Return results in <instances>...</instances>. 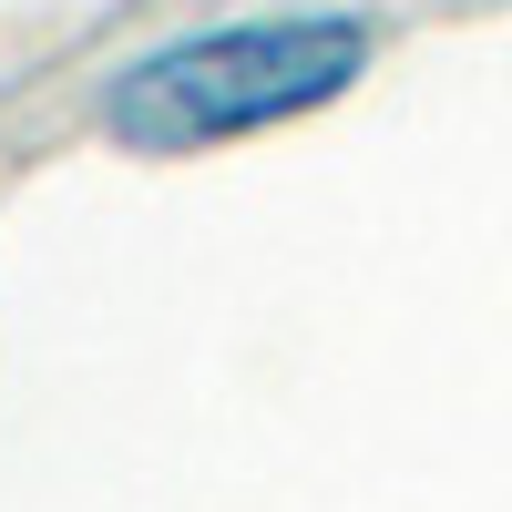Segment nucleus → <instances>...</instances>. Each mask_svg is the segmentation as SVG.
Listing matches in <instances>:
<instances>
[{
    "label": "nucleus",
    "mask_w": 512,
    "mask_h": 512,
    "mask_svg": "<svg viewBox=\"0 0 512 512\" xmlns=\"http://www.w3.org/2000/svg\"><path fill=\"white\" fill-rule=\"evenodd\" d=\"M379 31L359 11H277V21H216L164 52L123 62L103 82V134L123 154H205L236 134L297 123L338 93H359Z\"/></svg>",
    "instance_id": "nucleus-1"
}]
</instances>
